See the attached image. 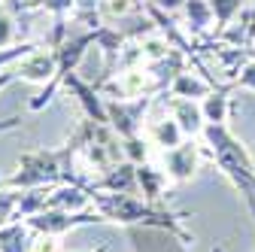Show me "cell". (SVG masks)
<instances>
[{
	"label": "cell",
	"mask_w": 255,
	"mask_h": 252,
	"mask_svg": "<svg viewBox=\"0 0 255 252\" xmlns=\"http://www.w3.org/2000/svg\"><path fill=\"white\" fill-rule=\"evenodd\" d=\"M18 198H21V192H15V188H3V185H0V228H3L6 222H12V219H15Z\"/></svg>",
	"instance_id": "22"
},
{
	"label": "cell",
	"mask_w": 255,
	"mask_h": 252,
	"mask_svg": "<svg viewBox=\"0 0 255 252\" xmlns=\"http://www.w3.org/2000/svg\"><path fill=\"white\" fill-rule=\"evenodd\" d=\"M125 158L134 161V164H143V161H152V143L140 134V137H128L125 140Z\"/></svg>",
	"instance_id": "21"
},
{
	"label": "cell",
	"mask_w": 255,
	"mask_h": 252,
	"mask_svg": "<svg viewBox=\"0 0 255 252\" xmlns=\"http://www.w3.org/2000/svg\"><path fill=\"white\" fill-rule=\"evenodd\" d=\"M185 30L191 34H207L216 24V12L210 6V0H185Z\"/></svg>",
	"instance_id": "16"
},
{
	"label": "cell",
	"mask_w": 255,
	"mask_h": 252,
	"mask_svg": "<svg viewBox=\"0 0 255 252\" xmlns=\"http://www.w3.org/2000/svg\"><path fill=\"white\" fill-rule=\"evenodd\" d=\"M246 3H249V0H210V6H213V12H216V24L225 27L228 21H234V18L243 12Z\"/></svg>",
	"instance_id": "20"
},
{
	"label": "cell",
	"mask_w": 255,
	"mask_h": 252,
	"mask_svg": "<svg viewBox=\"0 0 255 252\" xmlns=\"http://www.w3.org/2000/svg\"><path fill=\"white\" fill-rule=\"evenodd\" d=\"M213 252H225V246H216V249H213Z\"/></svg>",
	"instance_id": "28"
},
{
	"label": "cell",
	"mask_w": 255,
	"mask_h": 252,
	"mask_svg": "<svg viewBox=\"0 0 255 252\" xmlns=\"http://www.w3.org/2000/svg\"><path fill=\"white\" fill-rule=\"evenodd\" d=\"M64 88H67L73 98L79 101L85 119H94V122H101V125H110V119H107V98L98 91V85H94V82L82 79L79 73H70L67 79H64Z\"/></svg>",
	"instance_id": "6"
},
{
	"label": "cell",
	"mask_w": 255,
	"mask_h": 252,
	"mask_svg": "<svg viewBox=\"0 0 255 252\" xmlns=\"http://www.w3.org/2000/svg\"><path fill=\"white\" fill-rule=\"evenodd\" d=\"M55 70H58V61H55L52 46L34 49L27 58H21L18 64H15L18 82H34V85H49L52 76H55Z\"/></svg>",
	"instance_id": "8"
},
{
	"label": "cell",
	"mask_w": 255,
	"mask_h": 252,
	"mask_svg": "<svg viewBox=\"0 0 255 252\" xmlns=\"http://www.w3.org/2000/svg\"><path fill=\"white\" fill-rule=\"evenodd\" d=\"M234 88H249V91H255V58L240 70V76L234 79Z\"/></svg>",
	"instance_id": "24"
},
{
	"label": "cell",
	"mask_w": 255,
	"mask_h": 252,
	"mask_svg": "<svg viewBox=\"0 0 255 252\" xmlns=\"http://www.w3.org/2000/svg\"><path fill=\"white\" fill-rule=\"evenodd\" d=\"M30 252H64V246H61V237L55 234H34Z\"/></svg>",
	"instance_id": "23"
},
{
	"label": "cell",
	"mask_w": 255,
	"mask_h": 252,
	"mask_svg": "<svg viewBox=\"0 0 255 252\" xmlns=\"http://www.w3.org/2000/svg\"><path fill=\"white\" fill-rule=\"evenodd\" d=\"M204 119L207 125H225L231 116V98H228V88H213L207 98L201 101Z\"/></svg>",
	"instance_id": "18"
},
{
	"label": "cell",
	"mask_w": 255,
	"mask_h": 252,
	"mask_svg": "<svg viewBox=\"0 0 255 252\" xmlns=\"http://www.w3.org/2000/svg\"><path fill=\"white\" fill-rule=\"evenodd\" d=\"M201 137H204V143L213 155V161L219 164V170L234 182V188L246 198V204L255 216V161L249 158L243 143L225 128V125H207Z\"/></svg>",
	"instance_id": "2"
},
{
	"label": "cell",
	"mask_w": 255,
	"mask_h": 252,
	"mask_svg": "<svg viewBox=\"0 0 255 252\" xmlns=\"http://www.w3.org/2000/svg\"><path fill=\"white\" fill-rule=\"evenodd\" d=\"M167 113L176 119V125L182 128L185 137H201L204 128H207V119H204V110H201V101H188V98H170L167 101Z\"/></svg>",
	"instance_id": "12"
},
{
	"label": "cell",
	"mask_w": 255,
	"mask_h": 252,
	"mask_svg": "<svg viewBox=\"0 0 255 252\" xmlns=\"http://www.w3.org/2000/svg\"><path fill=\"white\" fill-rule=\"evenodd\" d=\"M143 3H152V6L164 9V12H176L179 6H185V0H143Z\"/></svg>",
	"instance_id": "25"
},
{
	"label": "cell",
	"mask_w": 255,
	"mask_h": 252,
	"mask_svg": "<svg viewBox=\"0 0 255 252\" xmlns=\"http://www.w3.org/2000/svg\"><path fill=\"white\" fill-rule=\"evenodd\" d=\"M0 6H6V0H0Z\"/></svg>",
	"instance_id": "29"
},
{
	"label": "cell",
	"mask_w": 255,
	"mask_h": 252,
	"mask_svg": "<svg viewBox=\"0 0 255 252\" xmlns=\"http://www.w3.org/2000/svg\"><path fill=\"white\" fill-rule=\"evenodd\" d=\"M128 240H131L134 252H185V240L164 228L134 225V228H128Z\"/></svg>",
	"instance_id": "7"
},
{
	"label": "cell",
	"mask_w": 255,
	"mask_h": 252,
	"mask_svg": "<svg viewBox=\"0 0 255 252\" xmlns=\"http://www.w3.org/2000/svg\"><path fill=\"white\" fill-rule=\"evenodd\" d=\"M12 82H18V73H15V64H12V67H6V70H0V91H3L6 85H12Z\"/></svg>",
	"instance_id": "26"
},
{
	"label": "cell",
	"mask_w": 255,
	"mask_h": 252,
	"mask_svg": "<svg viewBox=\"0 0 255 252\" xmlns=\"http://www.w3.org/2000/svg\"><path fill=\"white\" fill-rule=\"evenodd\" d=\"M158 164L164 167V173H167V179L173 185L191 182V179H195V173H198V167H201V149L195 146V140L188 137L179 146L161 152V161H158Z\"/></svg>",
	"instance_id": "5"
},
{
	"label": "cell",
	"mask_w": 255,
	"mask_h": 252,
	"mask_svg": "<svg viewBox=\"0 0 255 252\" xmlns=\"http://www.w3.org/2000/svg\"><path fill=\"white\" fill-rule=\"evenodd\" d=\"M213 79L201 76V73H191V70H182L173 82H170V98H188V101H204L207 94L213 91Z\"/></svg>",
	"instance_id": "14"
},
{
	"label": "cell",
	"mask_w": 255,
	"mask_h": 252,
	"mask_svg": "<svg viewBox=\"0 0 255 252\" xmlns=\"http://www.w3.org/2000/svg\"><path fill=\"white\" fill-rule=\"evenodd\" d=\"M91 207L98 210L107 222H116V225H125V228H134V225L164 228V231H173L176 237H182L185 243H195V234L185 231L179 213H173L161 204H149L146 198L125 195V192H94Z\"/></svg>",
	"instance_id": "1"
},
{
	"label": "cell",
	"mask_w": 255,
	"mask_h": 252,
	"mask_svg": "<svg viewBox=\"0 0 255 252\" xmlns=\"http://www.w3.org/2000/svg\"><path fill=\"white\" fill-rule=\"evenodd\" d=\"M12 12H49L52 18H67L76 6V0H15L6 3Z\"/></svg>",
	"instance_id": "17"
},
{
	"label": "cell",
	"mask_w": 255,
	"mask_h": 252,
	"mask_svg": "<svg viewBox=\"0 0 255 252\" xmlns=\"http://www.w3.org/2000/svg\"><path fill=\"white\" fill-rule=\"evenodd\" d=\"M143 137H146V140L152 143V149H158V152H167V149L179 146L182 140H188L170 113L158 116V119H146V125H143Z\"/></svg>",
	"instance_id": "10"
},
{
	"label": "cell",
	"mask_w": 255,
	"mask_h": 252,
	"mask_svg": "<svg viewBox=\"0 0 255 252\" xmlns=\"http://www.w3.org/2000/svg\"><path fill=\"white\" fill-rule=\"evenodd\" d=\"M46 210H67V213H82L91 210V192L76 182H61L52 185L46 195Z\"/></svg>",
	"instance_id": "11"
},
{
	"label": "cell",
	"mask_w": 255,
	"mask_h": 252,
	"mask_svg": "<svg viewBox=\"0 0 255 252\" xmlns=\"http://www.w3.org/2000/svg\"><path fill=\"white\" fill-rule=\"evenodd\" d=\"M137 185H140V192H143V198H146L149 204H158V201L167 195V188H170L173 182L167 179V173H164L161 164L143 161V164H137Z\"/></svg>",
	"instance_id": "13"
},
{
	"label": "cell",
	"mask_w": 255,
	"mask_h": 252,
	"mask_svg": "<svg viewBox=\"0 0 255 252\" xmlns=\"http://www.w3.org/2000/svg\"><path fill=\"white\" fill-rule=\"evenodd\" d=\"M152 107H155V98H137V101H110V98H107L110 128H113L122 140L140 137Z\"/></svg>",
	"instance_id": "4"
},
{
	"label": "cell",
	"mask_w": 255,
	"mask_h": 252,
	"mask_svg": "<svg viewBox=\"0 0 255 252\" xmlns=\"http://www.w3.org/2000/svg\"><path fill=\"white\" fill-rule=\"evenodd\" d=\"M137 164L134 161H119V164H113L110 170H104V173H98L91 179V185H88V192L94 195V192H125V195H137Z\"/></svg>",
	"instance_id": "9"
},
{
	"label": "cell",
	"mask_w": 255,
	"mask_h": 252,
	"mask_svg": "<svg viewBox=\"0 0 255 252\" xmlns=\"http://www.w3.org/2000/svg\"><path fill=\"white\" fill-rule=\"evenodd\" d=\"M24 222L30 225L34 234H55V237H64L76 228H85V225H101L107 219L98 213V210H82V213H67V210H40L34 216H27Z\"/></svg>",
	"instance_id": "3"
},
{
	"label": "cell",
	"mask_w": 255,
	"mask_h": 252,
	"mask_svg": "<svg viewBox=\"0 0 255 252\" xmlns=\"http://www.w3.org/2000/svg\"><path fill=\"white\" fill-rule=\"evenodd\" d=\"M21 43L18 40V24H15V12L9 6H0V49H9Z\"/></svg>",
	"instance_id": "19"
},
{
	"label": "cell",
	"mask_w": 255,
	"mask_h": 252,
	"mask_svg": "<svg viewBox=\"0 0 255 252\" xmlns=\"http://www.w3.org/2000/svg\"><path fill=\"white\" fill-rule=\"evenodd\" d=\"M34 243V231L24 219H12L0 228V252H30Z\"/></svg>",
	"instance_id": "15"
},
{
	"label": "cell",
	"mask_w": 255,
	"mask_h": 252,
	"mask_svg": "<svg viewBox=\"0 0 255 252\" xmlns=\"http://www.w3.org/2000/svg\"><path fill=\"white\" fill-rule=\"evenodd\" d=\"M64 252H67V249H64ZM73 252H110V243L104 240V243H101L98 249H73Z\"/></svg>",
	"instance_id": "27"
}]
</instances>
